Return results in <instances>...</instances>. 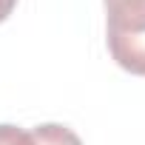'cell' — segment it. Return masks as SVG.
Here are the masks:
<instances>
[{
  "label": "cell",
  "instance_id": "cell-2",
  "mask_svg": "<svg viewBox=\"0 0 145 145\" xmlns=\"http://www.w3.org/2000/svg\"><path fill=\"white\" fill-rule=\"evenodd\" d=\"M31 139H34V145H83V139L74 131L60 122H43V125L31 128Z\"/></svg>",
  "mask_w": 145,
  "mask_h": 145
},
{
  "label": "cell",
  "instance_id": "cell-4",
  "mask_svg": "<svg viewBox=\"0 0 145 145\" xmlns=\"http://www.w3.org/2000/svg\"><path fill=\"white\" fill-rule=\"evenodd\" d=\"M14 6H17V0H0V23L9 20V14L14 12Z\"/></svg>",
  "mask_w": 145,
  "mask_h": 145
},
{
  "label": "cell",
  "instance_id": "cell-3",
  "mask_svg": "<svg viewBox=\"0 0 145 145\" xmlns=\"http://www.w3.org/2000/svg\"><path fill=\"white\" fill-rule=\"evenodd\" d=\"M0 145H34L31 131H23L12 122H0Z\"/></svg>",
  "mask_w": 145,
  "mask_h": 145
},
{
  "label": "cell",
  "instance_id": "cell-1",
  "mask_svg": "<svg viewBox=\"0 0 145 145\" xmlns=\"http://www.w3.org/2000/svg\"><path fill=\"white\" fill-rule=\"evenodd\" d=\"M105 46L111 60L128 74L145 77V0H103Z\"/></svg>",
  "mask_w": 145,
  "mask_h": 145
}]
</instances>
